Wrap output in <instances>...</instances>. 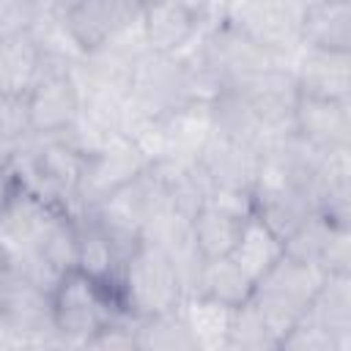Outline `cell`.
<instances>
[{
    "instance_id": "obj_16",
    "label": "cell",
    "mask_w": 351,
    "mask_h": 351,
    "mask_svg": "<svg viewBox=\"0 0 351 351\" xmlns=\"http://www.w3.org/2000/svg\"><path fill=\"white\" fill-rule=\"evenodd\" d=\"M302 47L351 52V3L310 0L302 5Z\"/></svg>"
},
{
    "instance_id": "obj_24",
    "label": "cell",
    "mask_w": 351,
    "mask_h": 351,
    "mask_svg": "<svg viewBox=\"0 0 351 351\" xmlns=\"http://www.w3.org/2000/svg\"><path fill=\"white\" fill-rule=\"evenodd\" d=\"M137 351H200L181 310L132 321Z\"/></svg>"
},
{
    "instance_id": "obj_13",
    "label": "cell",
    "mask_w": 351,
    "mask_h": 351,
    "mask_svg": "<svg viewBox=\"0 0 351 351\" xmlns=\"http://www.w3.org/2000/svg\"><path fill=\"white\" fill-rule=\"evenodd\" d=\"M293 134L321 154L351 148V101H329L296 93Z\"/></svg>"
},
{
    "instance_id": "obj_5",
    "label": "cell",
    "mask_w": 351,
    "mask_h": 351,
    "mask_svg": "<svg viewBox=\"0 0 351 351\" xmlns=\"http://www.w3.org/2000/svg\"><path fill=\"white\" fill-rule=\"evenodd\" d=\"M140 14H143V3H132V0L55 3L58 25L80 58L137 33Z\"/></svg>"
},
{
    "instance_id": "obj_33",
    "label": "cell",
    "mask_w": 351,
    "mask_h": 351,
    "mask_svg": "<svg viewBox=\"0 0 351 351\" xmlns=\"http://www.w3.org/2000/svg\"><path fill=\"white\" fill-rule=\"evenodd\" d=\"M0 351H8V348H5V346H0Z\"/></svg>"
},
{
    "instance_id": "obj_8",
    "label": "cell",
    "mask_w": 351,
    "mask_h": 351,
    "mask_svg": "<svg viewBox=\"0 0 351 351\" xmlns=\"http://www.w3.org/2000/svg\"><path fill=\"white\" fill-rule=\"evenodd\" d=\"M225 5L203 3H143L140 36L148 52L184 55L200 33L219 22Z\"/></svg>"
},
{
    "instance_id": "obj_4",
    "label": "cell",
    "mask_w": 351,
    "mask_h": 351,
    "mask_svg": "<svg viewBox=\"0 0 351 351\" xmlns=\"http://www.w3.org/2000/svg\"><path fill=\"white\" fill-rule=\"evenodd\" d=\"M324 271L310 263H299L293 258H280L271 271H266L255 282L252 304L269 324V329L280 337L288 326L307 318L310 304L324 282Z\"/></svg>"
},
{
    "instance_id": "obj_10",
    "label": "cell",
    "mask_w": 351,
    "mask_h": 351,
    "mask_svg": "<svg viewBox=\"0 0 351 351\" xmlns=\"http://www.w3.org/2000/svg\"><path fill=\"white\" fill-rule=\"evenodd\" d=\"M148 167L151 165L145 162V156L123 134H115V137L104 140L101 145L88 151L85 170H82V184H80V211L104 203L107 197H112L118 189L132 184Z\"/></svg>"
},
{
    "instance_id": "obj_7",
    "label": "cell",
    "mask_w": 351,
    "mask_h": 351,
    "mask_svg": "<svg viewBox=\"0 0 351 351\" xmlns=\"http://www.w3.org/2000/svg\"><path fill=\"white\" fill-rule=\"evenodd\" d=\"M0 332L11 343L52 335V288L11 261L0 271Z\"/></svg>"
},
{
    "instance_id": "obj_2",
    "label": "cell",
    "mask_w": 351,
    "mask_h": 351,
    "mask_svg": "<svg viewBox=\"0 0 351 351\" xmlns=\"http://www.w3.org/2000/svg\"><path fill=\"white\" fill-rule=\"evenodd\" d=\"M118 321H129L121 304L118 282L96 280L80 269H71L63 271L52 285V329L71 348Z\"/></svg>"
},
{
    "instance_id": "obj_28",
    "label": "cell",
    "mask_w": 351,
    "mask_h": 351,
    "mask_svg": "<svg viewBox=\"0 0 351 351\" xmlns=\"http://www.w3.org/2000/svg\"><path fill=\"white\" fill-rule=\"evenodd\" d=\"M346 348H348L346 340L335 337L310 318H302L299 324L288 326L274 346V351H346Z\"/></svg>"
},
{
    "instance_id": "obj_6",
    "label": "cell",
    "mask_w": 351,
    "mask_h": 351,
    "mask_svg": "<svg viewBox=\"0 0 351 351\" xmlns=\"http://www.w3.org/2000/svg\"><path fill=\"white\" fill-rule=\"evenodd\" d=\"M47 52V49H44ZM71 60L47 52V69L27 90L33 137H69L82 121V88Z\"/></svg>"
},
{
    "instance_id": "obj_27",
    "label": "cell",
    "mask_w": 351,
    "mask_h": 351,
    "mask_svg": "<svg viewBox=\"0 0 351 351\" xmlns=\"http://www.w3.org/2000/svg\"><path fill=\"white\" fill-rule=\"evenodd\" d=\"M30 137L27 93H0V148L11 154Z\"/></svg>"
},
{
    "instance_id": "obj_29",
    "label": "cell",
    "mask_w": 351,
    "mask_h": 351,
    "mask_svg": "<svg viewBox=\"0 0 351 351\" xmlns=\"http://www.w3.org/2000/svg\"><path fill=\"white\" fill-rule=\"evenodd\" d=\"M44 3L30 0H0V41L30 33L41 16Z\"/></svg>"
},
{
    "instance_id": "obj_11",
    "label": "cell",
    "mask_w": 351,
    "mask_h": 351,
    "mask_svg": "<svg viewBox=\"0 0 351 351\" xmlns=\"http://www.w3.org/2000/svg\"><path fill=\"white\" fill-rule=\"evenodd\" d=\"M195 167L211 192L252 195L258 167H261V148L230 143L211 134V140L197 154Z\"/></svg>"
},
{
    "instance_id": "obj_15",
    "label": "cell",
    "mask_w": 351,
    "mask_h": 351,
    "mask_svg": "<svg viewBox=\"0 0 351 351\" xmlns=\"http://www.w3.org/2000/svg\"><path fill=\"white\" fill-rule=\"evenodd\" d=\"M203 296L217 304H225L230 310H239L252 302L255 293V280L233 261V258H217V261H200L186 296Z\"/></svg>"
},
{
    "instance_id": "obj_18",
    "label": "cell",
    "mask_w": 351,
    "mask_h": 351,
    "mask_svg": "<svg viewBox=\"0 0 351 351\" xmlns=\"http://www.w3.org/2000/svg\"><path fill=\"white\" fill-rule=\"evenodd\" d=\"M167 159L165 162H195L203 145L211 140V115L208 101H192L178 112L162 118Z\"/></svg>"
},
{
    "instance_id": "obj_21",
    "label": "cell",
    "mask_w": 351,
    "mask_h": 351,
    "mask_svg": "<svg viewBox=\"0 0 351 351\" xmlns=\"http://www.w3.org/2000/svg\"><path fill=\"white\" fill-rule=\"evenodd\" d=\"M181 315L197 343L200 351H225L228 346V332H230V321H233V310L225 304H217L211 299L195 296L189 293L181 302Z\"/></svg>"
},
{
    "instance_id": "obj_12",
    "label": "cell",
    "mask_w": 351,
    "mask_h": 351,
    "mask_svg": "<svg viewBox=\"0 0 351 351\" xmlns=\"http://www.w3.org/2000/svg\"><path fill=\"white\" fill-rule=\"evenodd\" d=\"M239 93L250 101V110L263 132V143L291 134L293 132V104H296V85L288 66L277 63Z\"/></svg>"
},
{
    "instance_id": "obj_23",
    "label": "cell",
    "mask_w": 351,
    "mask_h": 351,
    "mask_svg": "<svg viewBox=\"0 0 351 351\" xmlns=\"http://www.w3.org/2000/svg\"><path fill=\"white\" fill-rule=\"evenodd\" d=\"M285 255L282 250V239L277 233H271L258 217H250L244 222V230H241V239L233 250V261L258 282L266 271H271L277 266V261Z\"/></svg>"
},
{
    "instance_id": "obj_25",
    "label": "cell",
    "mask_w": 351,
    "mask_h": 351,
    "mask_svg": "<svg viewBox=\"0 0 351 351\" xmlns=\"http://www.w3.org/2000/svg\"><path fill=\"white\" fill-rule=\"evenodd\" d=\"M343 230L332 222H326L321 214H310L307 219H302L285 239H282V250H285V258H293L299 263H310V266H318L324 263L326 258V250H329V241L332 236Z\"/></svg>"
},
{
    "instance_id": "obj_3",
    "label": "cell",
    "mask_w": 351,
    "mask_h": 351,
    "mask_svg": "<svg viewBox=\"0 0 351 351\" xmlns=\"http://www.w3.org/2000/svg\"><path fill=\"white\" fill-rule=\"evenodd\" d=\"M129 101L143 118H167L200 96L197 80L184 55H156L143 49L132 66Z\"/></svg>"
},
{
    "instance_id": "obj_31",
    "label": "cell",
    "mask_w": 351,
    "mask_h": 351,
    "mask_svg": "<svg viewBox=\"0 0 351 351\" xmlns=\"http://www.w3.org/2000/svg\"><path fill=\"white\" fill-rule=\"evenodd\" d=\"M25 189L22 173L16 167V162L11 159V154L0 156V222L8 214V208L14 206V200L19 197V192Z\"/></svg>"
},
{
    "instance_id": "obj_26",
    "label": "cell",
    "mask_w": 351,
    "mask_h": 351,
    "mask_svg": "<svg viewBox=\"0 0 351 351\" xmlns=\"http://www.w3.org/2000/svg\"><path fill=\"white\" fill-rule=\"evenodd\" d=\"M274 346H277V335L269 329V324L263 321V315L255 310L252 302L233 310L225 351H274Z\"/></svg>"
},
{
    "instance_id": "obj_20",
    "label": "cell",
    "mask_w": 351,
    "mask_h": 351,
    "mask_svg": "<svg viewBox=\"0 0 351 351\" xmlns=\"http://www.w3.org/2000/svg\"><path fill=\"white\" fill-rule=\"evenodd\" d=\"M77 269L107 282H118L121 271V255L115 244L88 211L77 214Z\"/></svg>"
},
{
    "instance_id": "obj_1",
    "label": "cell",
    "mask_w": 351,
    "mask_h": 351,
    "mask_svg": "<svg viewBox=\"0 0 351 351\" xmlns=\"http://www.w3.org/2000/svg\"><path fill=\"white\" fill-rule=\"evenodd\" d=\"M118 293L129 321L176 313L186 299V282L165 247L143 239L118 271Z\"/></svg>"
},
{
    "instance_id": "obj_17",
    "label": "cell",
    "mask_w": 351,
    "mask_h": 351,
    "mask_svg": "<svg viewBox=\"0 0 351 351\" xmlns=\"http://www.w3.org/2000/svg\"><path fill=\"white\" fill-rule=\"evenodd\" d=\"M47 69V52L33 33L0 41V93H27Z\"/></svg>"
},
{
    "instance_id": "obj_22",
    "label": "cell",
    "mask_w": 351,
    "mask_h": 351,
    "mask_svg": "<svg viewBox=\"0 0 351 351\" xmlns=\"http://www.w3.org/2000/svg\"><path fill=\"white\" fill-rule=\"evenodd\" d=\"M310 321L348 343L351 332V274H326L307 313Z\"/></svg>"
},
{
    "instance_id": "obj_14",
    "label": "cell",
    "mask_w": 351,
    "mask_h": 351,
    "mask_svg": "<svg viewBox=\"0 0 351 351\" xmlns=\"http://www.w3.org/2000/svg\"><path fill=\"white\" fill-rule=\"evenodd\" d=\"M291 74L299 96L351 101V52L302 47Z\"/></svg>"
},
{
    "instance_id": "obj_19",
    "label": "cell",
    "mask_w": 351,
    "mask_h": 351,
    "mask_svg": "<svg viewBox=\"0 0 351 351\" xmlns=\"http://www.w3.org/2000/svg\"><path fill=\"white\" fill-rule=\"evenodd\" d=\"M208 115H211V132L214 137L263 148V132L250 110V101L239 90H219L208 99Z\"/></svg>"
},
{
    "instance_id": "obj_9",
    "label": "cell",
    "mask_w": 351,
    "mask_h": 351,
    "mask_svg": "<svg viewBox=\"0 0 351 351\" xmlns=\"http://www.w3.org/2000/svg\"><path fill=\"white\" fill-rule=\"evenodd\" d=\"M302 5L293 0H250L228 3L225 16L247 33L263 52L282 60L302 49Z\"/></svg>"
},
{
    "instance_id": "obj_30",
    "label": "cell",
    "mask_w": 351,
    "mask_h": 351,
    "mask_svg": "<svg viewBox=\"0 0 351 351\" xmlns=\"http://www.w3.org/2000/svg\"><path fill=\"white\" fill-rule=\"evenodd\" d=\"M74 351H137L134 335H132V321H118V324L99 329L88 340H82Z\"/></svg>"
},
{
    "instance_id": "obj_32",
    "label": "cell",
    "mask_w": 351,
    "mask_h": 351,
    "mask_svg": "<svg viewBox=\"0 0 351 351\" xmlns=\"http://www.w3.org/2000/svg\"><path fill=\"white\" fill-rule=\"evenodd\" d=\"M11 261H14V255H11V250L5 247V241L0 239V271H3V269H5Z\"/></svg>"
}]
</instances>
